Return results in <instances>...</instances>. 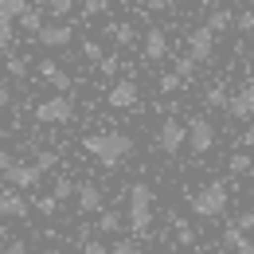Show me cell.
Returning <instances> with one entry per match:
<instances>
[{"instance_id":"obj_1","label":"cell","mask_w":254,"mask_h":254,"mask_svg":"<svg viewBox=\"0 0 254 254\" xmlns=\"http://www.w3.org/2000/svg\"><path fill=\"white\" fill-rule=\"evenodd\" d=\"M82 149H86L102 168H122L129 160V153H133V137L106 129V133H90V137L82 141Z\"/></svg>"},{"instance_id":"obj_2","label":"cell","mask_w":254,"mask_h":254,"mask_svg":"<svg viewBox=\"0 0 254 254\" xmlns=\"http://www.w3.org/2000/svg\"><path fill=\"white\" fill-rule=\"evenodd\" d=\"M129 231L137 235V239H145L149 231H153V188L145 184V180H137V184H129Z\"/></svg>"},{"instance_id":"obj_3","label":"cell","mask_w":254,"mask_h":254,"mask_svg":"<svg viewBox=\"0 0 254 254\" xmlns=\"http://www.w3.org/2000/svg\"><path fill=\"white\" fill-rule=\"evenodd\" d=\"M227 199H231V191L223 180H211V184H203V188L191 195V211L199 215V219H219L223 211H227Z\"/></svg>"},{"instance_id":"obj_4","label":"cell","mask_w":254,"mask_h":254,"mask_svg":"<svg viewBox=\"0 0 254 254\" xmlns=\"http://www.w3.org/2000/svg\"><path fill=\"white\" fill-rule=\"evenodd\" d=\"M70 118H74V98H66V94H55L35 106V122L39 126H66Z\"/></svg>"},{"instance_id":"obj_5","label":"cell","mask_w":254,"mask_h":254,"mask_svg":"<svg viewBox=\"0 0 254 254\" xmlns=\"http://www.w3.org/2000/svg\"><path fill=\"white\" fill-rule=\"evenodd\" d=\"M184 141H188V129H184V122L180 118H164L157 129V149L164 153V157H176L180 149H184Z\"/></svg>"},{"instance_id":"obj_6","label":"cell","mask_w":254,"mask_h":254,"mask_svg":"<svg viewBox=\"0 0 254 254\" xmlns=\"http://www.w3.org/2000/svg\"><path fill=\"white\" fill-rule=\"evenodd\" d=\"M184 129H188V141H184V145H188L195 157H203V153L215 149V126H211L207 118H191Z\"/></svg>"},{"instance_id":"obj_7","label":"cell","mask_w":254,"mask_h":254,"mask_svg":"<svg viewBox=\"0 0 254 254\" xmlns=\"http://www.w3.org/2000/svg\"><path fill=\"white\" fill-rule=\"evenodd\" d=\"M211 51H215V32H211L207 24L191 28V35H188V55L195 59V63H207V59H211Z\"/></svg>"},{"instance_id":"obj_8","label":"cell","mask_w":254,"mask_h":254,"mask_svg":"<svg viewBox=\"0 0 254 254\" xmlns=\"http://www.w3.org/2000/svg\"><path fill=\"white\" fill-rule=\"evenodd\" d=\"M74 199H78V211H82V215H98V211L106 207L102 188H98L94 180H78V184H74Z\"/></svg>"},{"instance_id":"obj_9","label":"cell","mask_w":254,"mask_h":254,"mask_svg":"<svg viewBox=\"0 0 254 254\" xmlns=\"http://www.w3.org/2000/svg\"><path fill=\"white\" fill-rule=\"evenodd\" d=\"M231 118H239V122H251L254 118V82H247V86H239L235 94L227 98V106H223Z\"/></svg>"},{"instance_id":"obj_10","label":"cell","mask_w":254,"mask_h":254,"mask_svg":"<svg viewBox=\"0 0 254 254\" xmlns=\"http://www.w3.org/2000/svg\"><path fill=\"white\" fill-rule=\"evenodd\" d=\"M137 98H141V90H137V82H133V78H118V82L110 86V94H106V102H110L114 110H133V106H137Z\"/></svg>"},{"instance_id":"obj_11","label":"cell","mask_w":254,"mask_h":254,"mask_svg":"<svg viewBox=\"0 0 254 254\" xmlns=\"http://www.w3.org/2000/svg\"><path fill=\"white\" fill-rule=\"evenodd\" d=\"M4 180H8V188H16V191H28V188H39L43 172H39L35 164H12V168L4 172Z\"/></svg>"},{"instance_id":"obj_12","label":"cell","mask_w":254,"mask_h":254,"mask_svg":"<svg viewBox=\"0 0 254 254\" xmlns=\"http://www.w3.org/2000/svg\"><path fill=\"white\" fill-rule=\"evenodd\" d=\"M70 39H74L70 24H39V32H35V43H43V47H70Z\"/></svg>"},{"instance_id":"obj_13","label":"cell","mask_w":254,"mask_h":254,"mask_svg":"<svg viewBox=\"0 0 254 254\" xmlns=\"http://www.w3.org/2000/svg\"><path fill=\"white\" fill-rule=\"evenodd\" d=\"M0 219H28V199L16 188L0 191Z\"/></svg>"},{"instance_id":"obj_14","label":"cell","mask_w":254,"mask_h":254,"mask_svg":"<svg viewBox=\"0 0 254 254\" xmlns=\"http://www.w3.org/2000/svg\"><path fill=\"white\" fill-rule=\"evenodd\" d=\"M141 47H145V59L149 63H160L168 55V35H164V28H149L145 39H141Z\"/></svg>"},{"instance_id":"obj_15","label":"cell","mask_w":254,"mask_h":254,"mask_svg":"<svg viewBox=\"0 0 254 254\" xmlns=\"http://www.w3.org/2000/svg\"><path fill=\"white\" fill-rule=\"evenodd\" d=\"M122 227H126V215L118 207H102L98 211V235H118Z\"/></svg>"},{"instance_id":"obj_16","label":"cell","mask_w":254,"mask_h":254,"mask_svg":"<svg viewBox=\"0 0 254 254\" xmlns=\"http://www.w3.org/2000/svg\"><path fill=\"white\" fill-rule=\"evenodd\" d=\"M227 172H231V176H251V172H254V160H251V153H247V149L231 153V160H227Z\"/></svg>"},{"instance_id":"obj_17","label":"cell","mask_w":254,"mask_h":254,"mask_svg":"<svg viewBox=\"0 0 254 254\" xmlns=\"http://www.w3.org/2000/svg\"><path fill=\"white\" fill-rule=\"evenodd\" d=\"M231 24H235V12H231V8H215V12L207 16V28H211L215 35H219V32H227Z\"/></svg>"},{"instance_id":"obj_18","label":"cell","mask_w":254,"mask_h":254,"mask_svg":"<svg viewBox=\"0 0 254 254\" xmlns=\"http://www.w3.org/2000/svg\"><path fill=\"white\" fill-rule=\"evenodd\" d=\"M28 8H32L28 0H0V20H12V24H16Z\"/></svg>"},{"instance_id":"obj_19","label":"cell","mask_w":254,"mask_h":254,"mask_svg":"<svg viewBox=\"0 0 254 254\" xmlns=\"http://www.w3.org/2000/svg\"><path fill=\"white\" fill-rule=\"evenodd\" d=\"M160 94H176V90H180V86H184V78H180V74H176V70H168V74H160Z\"/></svg>"},{"instance_id":"obj_20","label":"cell","mask_w":254,"mask_h":254,"mask_svg":"<svg viewBox=\"0 0 254 254\" xmlns=\"http://www.w3.org/2000/svg\"><path fill=\"white\" fill-rule=\"evenodd\" d=\"M12 43H16V24L0 20V51H12Z\"/></svg>"},{"instance_id":"obj_21","label":"cell","mask_w":254,"mask_h":254,"mask_svg":"<svg viewBox=\"0 0 254 254\" xmlns=\"http://www.w3.org/2000/svg\"><path fill=\"white\" fill-rule=\"evenodd\" d=\"M203 102H207V106H215V110H223V106H227V86H223V82H215V86L203 94Z\"/></svg>"},{"instance_id":"obj_22","label":"cell","mask_w":254,"mask_h":254,"mask_svg":"<svg viewBox=\"0 0 254 254\" xmlns=\"http://www.w3.org/2000/svg\"><path fill=\"white\" fill-rule=\"evenodd\" d=\"M32 164L39 168V172H51V168L59 164V153H55V149H43V153H39V157H35Z\"/></svg>"},{"instance_id":"obj_23","label":"cell","mask_w":254,"mask_h":254,"mask_svg":"<svg viewBox=\"0 0 254 254\" xmlns=\"http://www.w3.org/2000/svg\"><path fill=\"white\" fill-rule=\"evenodd\" d=\"M51 195L63 203V199H70V195H74V184H70L66 176H55V188H51Z\"/></svg>"},{"instance_id":"obj_24","label":"cell","mask_w":254,"mask_h":254,"mask_svg":"<svg viewBox=\"0 0 254 254\" xmlns=\"http://www.w3.org/2000/svg\"><path fill=\"white\" fill-rule=\"evenodd\" d=\"M110 35H114V43H122V47H129V43H133V28H129V24H114V28H110Z\"/></svg>"},{"instance_id":"obj_25","label":"cell","mask_w":254,"mask_h":254,"mask_svg":"<svg viewBox=\"0 0 254 254\" xmlns=\"http://www.w3.org/2000/svg\"><path fill=\"white\" fill-rule=\"evenodd\" d=\"M195 59H191V55H180V59H176V74H180V78H184V82H188L191 74H195Z\"/></svg>"},{"instance_id":"obj_26","label":"cell","mask_w":254,"mask_h":254,"mask_svg":"<svg viewBox=\"0 0 254 254\" xmlns=\"http://www.w3.org/2000/svg\"><path fill=\"white\" fill-rule=\"evenodd\" d=\"M43 8H47L51 16H70V8H74V0H43Z\"/></svg>"},{"instance_id":"obj_27","label":"cell","mask_w":254,"mask_h":254,"mask_svg":"<svg viewBox=\"0 0 254 254\" xmlns=\"http://www.w3.org/2000/svg\"><path fill=\"white\" fill-rule=\"evenodd\" d=\"M8 74H12V78H24V74H28V59H24V55H8Z\"/></svg>"},{"instance_id":"obj_28","label":"cell","mask_w":254,"mask_h":254,"mask_svg":"<svg viewBox=\"0 0 254 254\" xmlns=\"http://www.w3.org/2000/svg\"><path fill=\"white\" fill-rule=\"evenodd\" d=\"M47 82H51V86H55V90H59V94H66V90H70V86H74V82H70V74H66V70H55V74H51V78H47Z\"/></svg>"},{"instance_id":"obj_29","label":"cell","mask_w":254,"mask_h":254,"mask_svg":"<svg viewBox=\"0 0 254 254\" xmlns=\"http://www.w3.org/2000/svg\"><path fill=\"white\" fill-rule=\"evenodd\" d=\"M20 24H24V28H28V32H39V24H43V16H39V12H35V8H28V12H24V16H20Z\"/></svg>"},{"instance_id":"obj_30","label":"cell","mask_w":254,"mask_h":254,"mask_svg":"<svg viewBox=\"0 0 254 254\" xmlns=\"http://www.w3.org/2000/svg\"><path fill=\"white\" fill-rule=\"evenodd\" d=\"M235 28L243 35H251L254 32V12H239V16H235Z\"/></svg>"},{"instance_id":"obj_31","label":"cell","mask_w":254,"mask_h":254,"mask_svg":"<svg viewBox=\"0 0 254 254\" xmlns=\"http://www.w3.org/2000/svg\"><path fill=\"white\" fill-rule=\"evenodd\" d=\"M110 254H141V251H137V243H133V239H118V243L110 247Z\"/></svg>"},{"instance_id":"obj_32","label":"cell","mask_w":254,"mask_h":254,"mask_svg":"<svg viewBox=\"0 0 254 254\" xmlns=\"http://www.w3.org/2000/svg\"><path fill=\"white\" fill-rule=\"evenodd\" d=\"M35 207H39V215H55V211H59V199H55V195H43Z\"/></svg>"},{"instance_id":"obj_33","label":"cell","mask_w":254,"mask_h":254,"mask_svg":"<svg viewBox=\"0 0 254 254\" xmlns=\"http://www.w3.org/2000/svg\"><path fill=\"white\" fill-rule=\"evenodd\" d=\"M243 239H247V235H243V231H239V227H227V231H223V243H227V247H231V251H235V247H239V243H243Z\"/></svg>"},{"instance_id":"obj_34","label":"cell","mask_w":254,"mask_h":254,"mask_svg":"<svg viewBox=\"0 0 254 254\" xmlns=\"http://www.w3.org/2000/svg\"><path fill=\"white\" fill-rule=\"evenodd\" d=\"M98 70H102V74H118V55H102V59H98Z\"/></svg>"},{"instance_id":"obj_35","label":"cell","mask_w":254,"mask_h":254,"mask_svg":"<svg viewBox=\"0 0 254 254\" xmlns=\"http://www.w3.org/2000/svg\"><path fill=\"white\" fill-rule=\"evenodd\" d=\"M231 227H239L243 235H247V231H254V211H243V215H239V219L231 223Z\"/></svg>"},{"instance_id":"obj_36","label":"cell","mask_w":254,"mask_h":254,"mask_svg":"<svg viewBox=\"0 0 254 254\" xmlns=\"http://www.w3.org/2000/svg\"><path fill=\"white\" fill-rule=\"evenodd\" d=\"M82 55H86V59H90V63H98V59H102V55H106V51H102V47H98V43H90V39H86V43H82Z\"/></svg>"},{"instance_id":"obj_37","label":"cell","mask_w":254,"mask_h":254,"mask_svg":"<svg viewBox=\"0 0 254 254\" xmlns=\"http://www.w3.org/2000/svg\"><path fill=\"white\" fill-rule=\"evenodd\" d=\"M82 254H110V247H102L98 239H86V243H82Z\"/></svg>"},{"instance_id":"obj_38","label":"cell","mask_w":254,"mask_h":254,"mask_svg":"<svg viewBox=\"0 0 254 254\" xmlns=\"http://www.w3.org/2000/svg\"><path fill=\"white\" fill-rule=\"evenodd\" d=\"M172 0H145V12H168Z\"/></svg>"},{"instance_id":"obj_39","label":"cell","mask_w":254,"mask_h":254,"mask_svg":"<svg viewBox=\"0 0 254 254\" xmlns=\"http://www.w3.org/2000/svg\"><path fill=\"white\" fill-rule=\"evenodd\" d=\"M110 8V0H86V16H98V12H106Z\"/></svg>"},{"instance_id":"obj_40","label":"cell","mask_w":254,"mask_h":254,"mask_svg":"<svg viewBox=\"0 0 254 254\" xmlns=\"http://www.w3.org/2000/svg\"><path fill=\"white\" fill-rule=\"evenodd\" d=\"M4 254H28V243H24V239H12V243H8V251Z\"/></svg>"},{"instance_id":"obj_41","label":"cell","mask_w":254,"mask_h":254,"mask_svg":"<svg viewBox=\"0 0 254 254\" xmlns=\"http://www.w3.org/2000/svg\"><path fill=\"white\" fill-rule=\"evenodd\" d=\"M239 149H247V153H251V149H254V126L247 129V133H243V137H239Z\"/></svg>"},{"instance_id":"obj_42","label":"cell","mask_w":254,"mask_h":254,"mask_svg":"<svg viewBox=\"0 0 254 254\" xmlns=\"http://www.w3.org/2000/svg\"><path fill=\"white\" fill-rule=\"evenodd\" d=\"M12 164H16V160H12V153H8V149H0V172H8Z\"/></svg>"},{"instance_id":"obj_43","label":"cell","mask_w":254,"mask_h":254,"mask_svg":"<svg viewBox=\"0 0 254 254\" xmlns=\"http://www.w3.org/2000/svg\"><path fill=\"white\" fill-rule=\"evenodd\" d=\"M235 254H254V243H251V239H243V243L235 247Z\"/></svg>"},{"instance_id":"obj_44","label":"cell","mask_w":254,"mask_h":254,"mask_svg":"<svg viewBox=\"0 0 254 254\" xmlns=\"http://www.w3.org/2000/svg\"><path fill=\"white\" fill-rule=\"evenodd\" d=\"M8 102H12V90H8V86H0V110H4Z\"/></svg>"},{"instance_id":"obj_45","label":"cell","mask_w":254,"mask_h":254,"mask_svg":"<svg viewBox=\"0 0 254 254\" xmlns=\"http://www.w3.org/2000/svg\"><path fill=\"white\" fill-rule=\"evenodd\" d=\"M251 70H254V66H251Z\"/></svg>"}]
</instances>
